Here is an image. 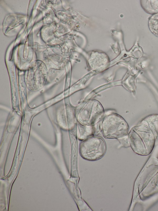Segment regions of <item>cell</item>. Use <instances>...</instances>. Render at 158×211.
I'll list each match as a JSON object with an SVG mask.
<instances>
[{"label": "cell", "mask_w": 158, "mask_h": 211, "mask_svg": "<svg viewBox=\"0 0 158 211\" xmlns=\"http://www.w3.org/2000/svg\"><path fill=\"white\" fill-rule=\"evenodd\" d=\"M138 124H143L148 127L155 136L156 143L158 144V114L149 115L142 119Z\"/></svg>", "instance_id": "obj_4"}, {"label": "cell", "mask_w": 158, "mask_h": 211, "mask_svg": "<svg viewBox=\"0 0 158 211\" xmlns=\"http://www.w3.org/2000/svg\"><path fill=\"white\" fill-rule=\"evenodd\" d=\"M101 126L103 135L107 139H117L127 136L129 131L126 121L115 114L106 116L101 122Z\"/></svg>", "instance_id": "obj_2"}, {"label": "cell", "mask_w": 158, "mask_h": 211, "mask_svg": "<svg viewBox=\"0 0 158 211\" xmlns=\"http://www.w3.org/2000/svg\"><path fill=\"white\" fill-rule=\"evenodd\" d=\"M148 27L152 33L158 37V14L152 15L149 18Z\"/></svg>", "instance_id": "obj_8"}, {"label": "cell", "mask_w": 158, "mask_h": 211, "mask_svg": "<svg viewBox=\"0 0 158 211\" xmlns=\"http://www.w3.org/2000/svg\"><path fill=\"white\" fill-rule=\"evenodd\" d=\"M140 5L146 13L155 15L158 14V0H140Z\"/></svg>", "instance_id": "obj_7"}, {"label": "cell", "mask_w": 158, "mask_h": 211, "mask_svg": "<svg viewBox=\"0 0 158 211\" xmlns=\"http://www.w3.org/2000/svg\"><path fill=\"white\" fill-rule=\"evenodd\" d=\"M130 146L136 154L147 156L151 153L156 144L155 136L151 130L143 124L132 127L128 135Z\"/></svg>", "instance_id": "obj_1"}, {"label": "cell", "mask_w": 158, "mask_h": 211, "mask_svg": "<svg viewBox=\"0 0 158 211\" xmlns=\"http://www.w3.org/2000/svg\"><path fill=\"white\" fill-rule=\"evenodd\" d=\"M158 192V172L143 190L140 194L141 199H145Z\"/></svg>", "instance_id": "obj_5"}, {"label": "cell", "mask_w": 158, "mask_h": 211, "mask_svg": "<svg viewBox=\"0 0 158 211\" xmlns=\"http://www.w3.org/2000/svg\"><path fill=\"white\" fill-rule=\"evenodd\" d=\"M95 134L94 126H91L82 124L77 123V137L81 140H83Z\"/></svg>", "instance_id": "obj_6"}, {"label": "cell", "mask_w": 158, "mask_h": 211, "mask_svg": "<svg viewBox=\"0 0 158 211\" xmlns=\"http://www.w3.org/2000/svg\"><path fill=\"white\" fill-rule=\"evenodd\" d=\"M121 144L124 147H130L128 135L117 139Z\"/></svg>", "instance_id": "obj_9"}, {"label": "cell", "mask_w": 158, "mask_h": 211, "mask_svg": "<svg viewBox=\"0 0 158 211\" xmlns=\"http://www.w3.org/2000/svg\"><path fill=\"white\" fill-rule=\"evenodd\" d=\"M106 145L102 137L93 136L82 140L79 152L81 157L88 161H94L102 158L105 154Z\"/></svg>", "instance_id": "obj_3"}]
</instances>
